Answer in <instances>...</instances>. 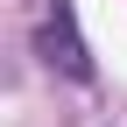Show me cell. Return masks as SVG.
Returning <instances> with one entry per match:
<instances>
[{"label": "cell", "instance_id": "cell-1", "mask_svg": "<svg viewBox=\"0 0 127 127\" xmlns=\"http://www.w3.org/2000/svg\"><path fill=\"white\" fill-rule=\"evenodd\" d=\"M35 57L50 71L92 85V50H85V28H78V0H42V21H35Z\"/></svg>", "mask_w": 127, "mask_h": 127}]
</instances>
